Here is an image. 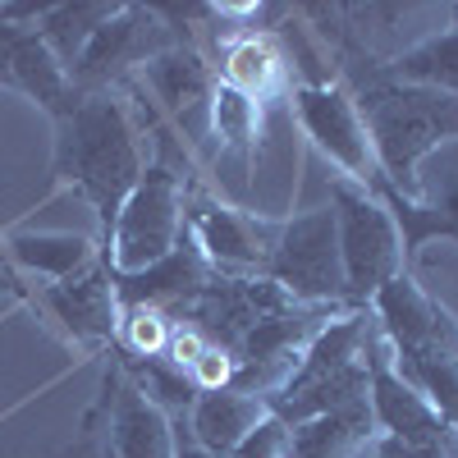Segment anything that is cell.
<instances>
[{"instance_id":"cell-1","label":"cell","mask_w":458,"mask_h":458,"mask_svg":"<svg viewBox=\"0 0 458 458\" xmlns=\"http://www.w3.org/2000/svg\"><path fill=\"white\" fill-rule=\"evenodd\" d=\"M321 51L335 69V83H344L362 114L380 179L399 198H417V165L458 138V97L390 79L380 60L339 37L321 42Z\"/></svg>"},{"instance_id":"cell-2","label":"cell","mask_w":458,"mask_h":458,"mask_svg":"<svg viewBox=\"0 0 458 458\" xmlns=\"http://www.w3.org/2000/svg\"><path fill=\"white\" fill-rule=\"evenodd\" d=\"M142 124L133 101L114 88L97 97H79L64 120H55L51 174L73 188L97 216V243L106 248L114 234L120 207L138 188L142 170L151 165Z\"/></svg>"},{"instance_id":"cell-3","label":"cell","mask_w":458,"mask_h":458,"mask_svg":"<svg viewBox=\"0 0 458 458\" xmlns=\"http://www.w3.org/2000/svg\"><path fill=\"white\" fill-rule=\"evenodd\" d=\"M261 276L271 284H280L293 302L349 312V280H344L335 207L321 202V207H308V211L280 220L276 248H271V257H266Z\"/></svg>"},{"instance_id":"cell-4","label":"cell","mask_w":458,"mask_h":458,"mask_svg":"<svg viewBox=\"0 0 458 458\" xmlns=\"http://www.w3.org/2000/svg\"><path fill=\"white\" fill-rule=\"evenodd\" d=\"M330 207L339 220V252L344 280H349V312H367L371 298L386 289L399 271H408L399 229L371 188L353 179H330Z\"/></svg>"},{"instance_id":"cell-5","label":"cell","mask_w":458,"mask_h":458,"mask_svg":"<svg viewBox=\"0 0 458 458\" xmlns=\"http://www.w3.org/2000/svg\"><path fill=\"white\" fill-rule=\"evenodd\" d=\"M367 367H371V412L380 431L376 458H449L454 431L445 427L440 408L394 367V349L380 335V326L367 344Z\"/></svg>"},{"instance_id":"cell-6","label":"cell","mask_w":458,"mask_h":458,"mask_svg":"<svg viewBox=\"0 0 458 458\" xmlns=\"http://www.w3.org/2000/svg\"><path fill=\"white\" fill-rule=\"evenodd\" d=\"M183 174L151 161L138 179V188L129 193V202L120 207L114 234L101 248V257L110 261V271H147L161 257L174 252V243L183 239Z\"/></svg>"},{"instance_id":"cell-7","label":"cell","mask_w":458,"mask_h":458,"mask_svg":"<svg viewBox=\"0 0 458 458\" xmlns=\"http://www.w3.org/2000/svg\"><path fill=\"white\" fill-rule=\"evenodd\" d=\"M183 229L220 276H261L266 257L276 248L280 220L225 202L216 188H207L202 174H193L183 183Z\"/></svg>"},{"instance_id":"cell-8","label":"cell","mask_w":458,"mask_h":458,"mask_svg":"<svg viewBox=\"0 0 458 458\" xmlns=\"http://www.w3.org/2000/svg\"><path fill=\"white\" fill-rule=\"evenodd\" d=\"M179 42L183 37L170 28V19L157 5H120V14H114L88 42V51L73 60L69 88H73V97L114 92V88H124L142 64H151L161 51H170Z\"/></svg>"},{"instance_id":"cell-9","label":"cell","mask_w":458,"mask_h":458,"mask_svg":"<svg viewBox=\"0 0 458 458\" xmlns=\"http://www.w3.org/2000/svg\"><path fill=\"white\" fill-rule=\"evenodd\" d=\"M133 79H138L142 97L161 101V110L174 120V133H183V147L198 161H211V106H216V88H220L216 64L193 42H179V47L161 51L151 64H142Z\"/></svg>"},{"instance_id":"cell-10","label":"cell","mask_w":458,"mask_h":458,"mask_svg":"<svg viewBox=\"0 0 458 458\" xmlns=\"http://www.w3.org/2000/svg\"><path fill=\"white\" fill-rule=\"evenodd\" d=\"M371 317L394 362H458V317L412 271H399L371 298Z\"/></svg>"},{"instance_id":"cell-11","label":"cell","mask_w":458,"mask_h":458,"mask_svg":"<svg viewBox=\"0 0 458 458\" xmlns=\"http://www.w3.org/2000/svg\"><path fill=\"white\" fill-rule=\"evenodd\" d=\"M293 308V298L271 284L266 276H220L188 302V308H179L170 321L174 326H188V330H198L211 349H220L229 362H234L239 353V344L266 321V317H276Z\"/></svg>"},{"instance_id":"cell-12","label":"cell","mask_w":458,"mask_h":458,"mask_svg":"<svg viewBox=\"0 0 458 458\" xmlns=\"http://www.w3.org/2000/svg\"><path fill=\"white\" fill-rule=\"evenodd\" d=\"M289 110L298 114V129L312 138V147L339 170V179H353L371 188L380 179L376 157H371V138L362 129V114L353 97L344 92V83H293Z\"/></svg>"},{"instance_id":"cell-13","label":"cell","mask_w":458,"mask_h":458,"mask_svg":"<svg viewBox=\"0 0 458 458\" xmlns=\"http://www.w3.org/2000/svg\"><path fill=\"white\" fill-rule=\"evenodd\" d=\"M106 399V454L110 458H174V422L142 399L124 371L114 367V358L101 371V390Z\"/></svg>"},{"instance_id":"cell-14","label":"cell","mask_w":458,"mask_h":458,"mask_svg":"<svg viewBox=\"0 0 458 458\" xmlns=\"http://www.w3.org/2000/svg\"><path fill=\"white\" fill-rule=\"evenodd\" d=\"M211 280H216V266L202 257V248L193 243L188 229H183V239L174 243V252L161 257L157 266H147V271H129V276L110 271V284H114L120 308H157L165 317L188 308Z\"/></svg>"},{"instance_id":"cell-15","label":"cell","mask_w":458,"mask_h":458,"mask_svg":"<svg viewBox=\"0 0 458 458\" xmlns=\"http://www.w3.org/2000/svg\"><path fill=\"white\" fill-rule=\"evenodd\" d=\"M42 302L69 330V339H79L83 349H106V344H114V335H120V298H114L106 257H97L79 276L47 284Z\"/></svg>"},{"instance_id":"cell-16","label":"cell","mask_w":458,"mask_h":458,"mask_svg":"<svg viewBox=\"0 0 458 458\" xmlns=\"http://www.w3.org/2000/svg\"><path fill=\"white\" fill-rule=\"evenodd\" d=\"M216 73H220V83L248 92L257 106L276 101L280 92H293V83H289V55L280 51V37L271 28H248V32L234 37V42H225Z\"/></svg>"},{"instance_id":"cell-17","label":"cell","mask_w":458,"mask_h":458,"mask_svg":"<svg viewBox=\"0 0 458 458\" xmlns=\"http://www.w3.org/2000/svg\"><path fill=\"white\" fill-rule=\"evenodd\" d=\"M257 142H261V106L248 92L220 83L211 106V161H207L216 179L225 174V165H239L243 188H252L248 174H257Z\"/></svg>"},{"instance_id":"cell-18","label":"cell","mask_w":458,"mask_h":458,"mask_svg":"<svg viewBox=\"0 0 458 458\" xmlns=\"http://www.w3.org/2000/svg\"><path fill=\"white\" fill-rule=\"evenodd\" d=\"M376 412L371 394L358 403H344L335 412L308 417V422L289 427V449L284 458H358L367 445H376Z\"/></svg>"},{"instance_id":"cell-19","label":"cell","mask_w":458,"mask_h":458,"mask_svg":"<svg viewBox=\"0 0 458 458\" xmlns=\"http://www.w3.org/2000/svg\"><path fill=\"white\" fill-rule=\"evenodd\" d=\"M271 417L266 408V394H248V390H234V386H220V390H202L193 412H188V436H193L202 449L229 458L239 449V440Z\"/></svg>"},{"instance_id":"cell-20","label":"cell","mask_w":458,"mask_h":458,"mask_svg":"<svg viewBox=\"0 0 458 458\" xmlns=\"http://www.w3.org/2000/svg\"><path fill=\"white\" fill-rule=\"evenodd\" d=\"M110 358H114V367L124 371L129 386H133L142 399L157 403L170 422H179V417L193 412V403H198L202 390H198V380L188 376V367L170 362L165 353H161V358H133V353H124V349H114Z\"/></svg>"},{"instance_id":"cell-21","label":"cell","mask_w":458,"mask_h":458,"mask_svg":"<svg viewBox=\"0 0 458 458\" xmlns=\"http://www.w3.org/2000/svg\"><path fill=\"white\" fill-rule=\"evenodd\" d=\"M5 257L19 261L23 271H37V276H47L51 284L55 280H69V276H79L88 271V266L101 257V243L88 239V234H10L5 239Z\"/></svg>"},{"instance_id":"cell-22","label":"cell","mask_w":458,"mask_h":458,"mask_svg":"<svg viewBox=\"0 0 458 458\" xmlns=\"http://www.w3.org/2000/svg\"><path fill=\"white\" fill-rule=\"evenodd\" d=\"M120 14V5H110V0H73V5H47L42 19H37V32H42V42L51 47V55L73 69V60H79L88 51L92 37Z\"/></svg>"},{"instance_id":"cell-23","label":"cell","mask_w":458,"mask_h":458,"mask_svg":"<svg viewBox=\"0 0 458 458\" xmlns=\"http://www.w3.org/2000/svg\"><path fill=\"white\" fill-rule=\"evenodd\" d=\"M386 73H390V79H399V83H417V88L458 97V28L427 32L417 47L399 51L386 64Z\"/></svg>"},{"instance_id":"cell-24","label":"cell","mask_w":458,"mask_h":458,"mask_svg":"<svg viewBox=\"0 0 458 458\" xmlns=\"http://www.w3.org/2000/svg\"><path fill=\"white\" fill-rule=\"evenodd\" d=\"M417 207H427L440 225V239L458 248V138L417 165Z\"/></svg>"},{"instance_id":"cell-25","label":"cell","mask_w":458,"mask_h":458,"mask_svg":"<svg viewBox=\"0 0 458 458\" xmlns=\"http://www.w3.org/2000/svg\"><path fill=\"white\" fill-rule=\"evenodd\" d=\"M394 367L440 408L445 427H449L454 440H458V362H394Z\"/></svg>"},{"instance_id":"cell-26","label":"cell","mask_w":458,"mask_h":458,"mask_svg":"<svg viewBox=\"0 0 458 458\" xmlns=\"http://www.w3.org/2000/svg\"><path fill=\"white\" fill-rule=\"evenodd\" d=\"M284 449H289V427L271 412V417H261V422L239 440V449L229 458H284Z\"/></svg>"},{"instance_id":"cell-27","label":"cell","mask_w":458,"mask_h":458,"mask_svg":"<svg viewBox=\"0 0 458 458\" xmlns=\"http://www.w3.org/2000/svg\"><path fill=\"white\" fill-rule=\"evenodd\" d=\"M64 458H106V399L97 394V403L83 417V436L73 440V449Z\"/></svg>"},{"instance_id":"cell-28","label":"cell","mask_w":458,"mask_h":458,"mask_svg":"<svg viewBox=\"0 0 458 458\" xmlns=\"http://www.w3.org/2000/svg\"><path fill=\"white\" fill-rule=\"evenodd\" d=\"M174 458H220V454L202 449L193 436H188V417H179V422H174Z\"/></svg>"},{"instance_id":"cell-29","label":"cell","mask_w":458,"mask_h":458,"mask_svg":"<svg viewBox=\"0 0 458 458\" xmlns=\"http://www.w3.org/2000/svg\"><path fill=\"white\" fill-rule=\"evenodd\" d=\"M0 88H14V64H10V19L0 5Z\"/></svg>"},{"instance_id":"cell-30","label":"cell","mask_w":458,"mask_h":458,"mask_svg":"<svg viewBox=\"0 0 458 458\" xmlns=\"http://www.w3.org/2000/svg\"><path fill=\"white\" fill-rule=\"evenodd\" d=\"M445 14H449V28H458V0H454V5H449Z\"/></svg>"},{"instance_id":"cell-31","label":"cell","mask_w":458,"mask_h":458,"mask_svg":"<svg viewBox=\"0 0 458 458\" xmlns=\"http://www.w3.org/2000/svg\"><path fill=\"white\" fill-rule=\"evenodd\" d=\"M106 458H110V454H106Z\"/></svg>"}]
</instances>
